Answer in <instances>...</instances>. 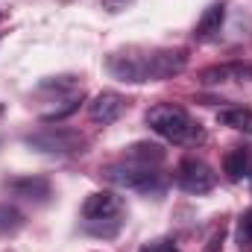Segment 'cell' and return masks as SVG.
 <instances>
[{
	"instance_id": "6da1fadb",
	"label": "cell",
	"mask_w": 252,
	"mask_h": 252,
	"mask_svg": "<svg viewBox=\"0 0 252 252\" xmlns=\"http://www.w3.org/2000/svg\"><path fill=\"white\" fill-rule=\"evenodd\" d=\"M85 229L97 238H115L124 226V199L112 190H97L82 202Z\"/></svg>"
},
{
	"instance_id": "7a4b0ae2",
	"label": "cell",
	"mask_w": 252,
	"mask_h": 252,
	"mask_svg": "<svg viewBox=\"0 0 252 252\" xmlns=\"http://www.w3.org/2000/svg\"><path fill=\"white\" fill-rule=\"evenodd\" d=\"M147 126L156 135H161V138H167L173 144H190V141H199L202 138L199 124H193V118H190L188 112L182 106H173V103L153 106L147 112Z\"/></svg>"
},
{
	"instance_id": "3957f363",
	"label": "cell",
	"mask_w": 252,
	"mask_h": 252,
	"mask_svg": "<svg viewBox=\"0 0 252 252\" xmlns=\"http://www.w3.org/2000/svg\"><path fill=\"white\" fill-rule=\"evenodd\" d=\"M103 176L121 188L138 190V193H161L167 179L156 170V167H141V164H132V161H121V164H109L103 167Z\"/></svg>"
},
{
	"instance_id": "277c9868",
	"label": "cell",
	"mask_w": 252,
	"mask_h": 252,
	"mask_svg": "<svg viewBox=\"0 0 252 252\" xmlns=\"http://www.w3.org/2000/svg\"><path fill=\"white\" fill-rule=\"evenodd\" d=\"M24 144L44 156H76V153H85L88 147V141L76 129H44V132L27 135Z\"/></svg>"
},
{
	"instance_id": "5b68a950",
	"label": "cell",
	"mask_w": 252,
	"mask_h": 252,
	"mask_svg": "<svg viewBox=\"0 0 252 252\" xmlns=\"http://www.w3.org/2000/svg\"><path fill=\"white\" fill-rule=\"evenodd\" d=\"M109 73L121 82L129 85H141V82H150V50H138V47H129V50H118L109 56Z\"/></svg>"
},
{
	"instance_id": "8992f818",
	"label": "cell",
	"mask_w": 252,
	"mask_h": 252,
	"mask_svg": "<svg viewBox=\"0 0 252 252\" xmlns=\"http://www.w3.org/2000/svg\"><path fill=\"white\" fill-rule=\"evenodd\" d=\"M176 185L188 193H208V190L217 185V173L202 161V158H185L179 167H176Z\"/></svg>"
},
{
	"instance_id": "52a82bcc",
	"label": "cell",
	"mask_w": 252,
	"mask_h": 252,
	"mask_svg": "<svg viewBox=\"0 0 252 252\" xmlns=\"http://www.w3.org/2000/svg\"><path fill=\"white\" fill-rule=\"evenodd\" d=\"M188 56L185 50H150V82L173 79L185 70Z\"/></svg>"
},
{
	"instance_id": "ba28073f",
	"label": "cell",
	"mask_w": 252,
	"mask_h": 252,
	"mask_svg": "<svg viewBox=\"0 0 252 252\" xmlns=\"http://www.w3.org/2000/svg\"><path fill=\"white\" fill-rule=\"evenodd\" d=\"M124 109H126V100L118 91H100V94L88 103V118H91L94 124L109 126L124 115Z\"/></svg>"
},
{
	"instance_id": "9c48e42d",
	"label": "cell",
	"mask_w": 252,
	"mask_h": 252,
	"mask_svg": "<svg viewBox=\"0 0 252 252\" xmlns=\"http://www.w3.org/2000/svg\"><path fill=\"white\" fill-rule=\"evenodd\" d=\"M6 188L30 202H47L53 196V185L44 176H15V179H6Z\"/></svg>"
},
{
	"instance_id": "30bf717a",
	"label": "cell",
	"mask_w": 252,
	"mask_h": 252,
	"mask_svg": "<svg viewBox=\"0 0 252 252\" xmlns=\"http://www.w3.org/2000/svg\"><path fill=\"white\" fill-rule=\"evenodd\" d=\"M223 21H226V6H223V3H211V6L202 12V18L196 21L193 38H196V41H211V38L220 32Z\"/></svg>"
},
{
	"instance_id": "8fae6325",
	"label": "cell",
	"mask_w": 252,
	"mask_h": 252,
	"mask_svg": "<svg viewBox=\"0 0 252 252\" xmlns=\"http://www.w3.org/2000/svg\"><path fill=\"white\" fill-rule=\"evenodd\" d=\"M250 164H252V150L250 147H232L223 158V170L229 176V182H241L244 176H250Z\"/></svg>"
},
{
	"instance_id": "7c38bea8",
	"label": "cell",
	"mask_w": 252,
	"mask_h": 252,
	"mask_svg": "<svg viewBox=\"0 0 252 252\" xmlns=\"http://www.w3.org/2000/svg\"><path fill=\"white\" fill-rule=\"evenodd\" d=\"M164 147L158 144H150V141H138L132 147H126V161L132 164H141V167H158L164 161Z\"/></svg>"
},
{
	"instance_id": "4fadbf2b",
	"label": "cell",
	"mask_w": 252,
	"mask_h": 252,
	"mask_svg": "<svg viewBox=\"0 0 252 252\" xmlns=\"http://www.w3.org/2000/svg\"><path fill=\"white\" fill-rule=\"evenodd\" d=\"M205 85H220V82H235V79H252V67L250 64H217L202 70L199 76Z\"/></svg>"
},
{
	"instance_id": "5bb4252c",
	"label": "cell",
	"mask_w": 252,
	"mask_h": 252,
	"mask_svg": "<svg viewBox=\"0 0 252 252\" xmlns=\"http://www.w3.org/2000/svg\"><path fill=\"white\" fill-rule=\"evenodd\" d=\"M217 121L223 126H229V129H235V132L252 135V112L250 109H223L217 115Z\"/></svg>"
},
{
	"instance_id": "9a60e30c",
	"label": "cell",
	"mask_w": 252,
	"mask_h": 252,
	"mask_svg": "<svg viewBox=\"0 0 252 252\" xmlns=\"http://www.w3.org/2000/svg\"><path fill=\"white\" fill-rule=\"evenodd\" d=\"M18 229H24V214L15 205H0V238L15 235Z\"/></svg>"
},
{
	"instance_id": "2e32d148",
	"label": "cell",
	"mask_w": 252,
	"mask_h": 252,
	"mask_svg": "<svg viewBox=\"0 0 252 252\" xmlns=\"http://www.w3.org/2000/svg\"><path fill=\"white\" fill-rule=\"evenodd\" d=\"M235 244L241 250H252V208L241 214V220L235 226Z\"/></svg>"
},
{
	"instance_id": "e0dca14e",
	"label": "cell",
	"mask_w": 252,
	"mask_h": 252,
	"mask_svg": "<svg viewBox=\"0 0 252 252\" xmlns=\"http://www.w3.org/2000/svg\"><path fill=\"white\" fill-rule=\"evenodd\" d=\"M141 252H179V250H176L170 241H153V244H147Z\"/></svg>"
},
{
	"instance_id": "ac0fdd59",
	"label": "cell",
	"mask_w": 252,
	"mask_h": 252,
	"mask_svg": "<svg viewBox=\"0 0 252 252\" xmlns=\"http://www.w3.org/2000/svg\"><path fill=\"white\" fill-rule=\"evenodd\" d=\"M132 3H135V0H103V9L115 15V12H124L126 6H132Z\"/></svg>"
}]
</instances>
